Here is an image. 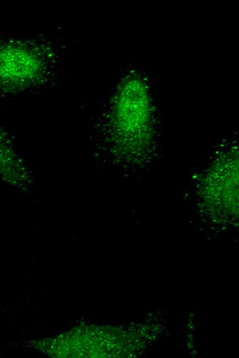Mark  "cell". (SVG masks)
<instances>
[{"label":"cell","instance_id":"1","mask_svg":"<svg viewBox=\"0 0 239 358\" xmlns=\"http://www.w3.org/2000/svg\"><path fill=\"white\" fill-rule=\"evenodd\" d=\"M34 74V56L25 46L15 41H0V87H20Z\"/></svg>","mask_w":239,"mask_h":358},{"label":"cell","instance_id":"2","mask_svg":"<svg viewBox=\"0 0 239 358\" xmlns=\"http://www.w3.org/2000/svg\"><path fill=\"white\" fill-rule=\"evenodd\" d=\"M16 157L7 140L0 133V176L5 179H16Z\"/></svg>","mask_w":239,"mask_h":358}]
</instances>
